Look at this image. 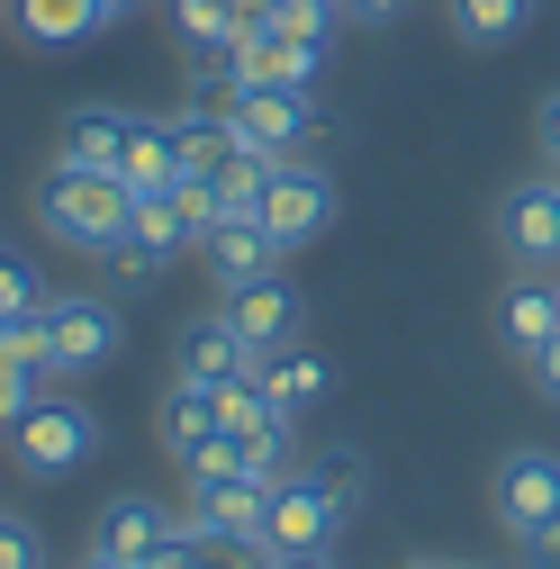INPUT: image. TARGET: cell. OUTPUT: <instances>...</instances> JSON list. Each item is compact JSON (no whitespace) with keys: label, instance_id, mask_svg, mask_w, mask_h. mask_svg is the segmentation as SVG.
Returning <instances> with one entry per match:
<instances>
[{"label":"cell","instance_id":"6da1fadb","mask_svg":"<svg viewBox=\"0 0 560 569\" xmlns=\"http://www.w3.org/2000/svg\"><path fill=\"white\" fill-rule=\"evenodd\" d=\"M37 218H46V236L54 244H73V253H109L127 227H136V190L118 181V172H73V163H46V181H37Z\"/></svg>","mask_w":560,"mask_h":569},{"label":"cell","instance_id":"7a4b0ae2","mask_svg":"<svg viewBox=\"0 0 560 569\" xmlns=\"http://www.w3.org/2000/svg\"><path fill=\"white\" fill-rule=\"evenodd\" d=\"M37 335H46V380H82V371L118 362L127 317H118L109 299L73 290V299H46V308H37Z\"/></svg>","mask_w":560,"mask_h":569},{"label":"cell","instance_id":"3957f363","mask_svg":"<svg viewBox=\"0 0 560 569\" xmlns=\"http://www.w3.org/2000/svg\"><path fill=\"white\" fill-rule=\"evenodd\" d=\"M100 452V416L82 407V398H37L28 416H19V435H10V461L28 470V479H73L82 461Z\"/></svg>","mask_w":560,"mask_h":569},{"label":"cell","instance_id":"277c9868","mask_svg":"<svg viewBox=\"0 0 560 569\" xmlns=\"http://www.w3.org/2000/svg\"><path fill=\"white\" fill-rule=\"evenodd\" d=\"M343 525H353V516H343L308 470H280V479H271V507H262V551H271V560H290V551H334Z\"/></svg>","mask_w":560,"mask_h":569},{"label":"cell","instance_id":"5b68a950","mask_svg":"<svg viewBox=\"0 0 560 569\" xmlns=\"http://www.w3.org/2000/svg\"><path fill=\"white\" fill-rule=\"evenodd\" d=\"M262 227L280 236V253H299L334 227V172L290 154V163H271V190H262Z\"/></svg>","mask_w":560,"mask_h":569},{"label":"cell","instance_id":"8992f818","mask_svg":"<svg viewBox=\"0 0 560 569\" xmlns=\"http://www.w3.org/2000/svg\"><path fill=\"white\" fill-rule=\"evenodd\" d=\"M190 479V507H181V533H227V542H262V507H271V479H244V470H181Z\"/></svg>","mask_w":560,"mask_h":569},{"label":"cell","instance_id":"52a82bcc","mask_svg":"<svg viewBox=\"0 0 560 569\" xmlns=\"http://www.w3.org/2000/svg\"><path fill=\"white\" fill-rule=\"evenodd\" d=\"M236 136H244V154H271V163H290L317 146V100L308 91H218Z\"/></svg>","mask_w":560,"mask_h":569},{"label":"cell","instance_id":"ba28073f","mask_svg":"<svg viewBox=\"0 0 560 569\" xmlns=\"http://www.w3.org/2000/svg\"><path fill=\"white\" fill-rule=\"evenodd\" d=\"M181 542V516L163 507V497H109V507L91 516V551H109V560H127V569H146V560H163Z\"/></svg>","mask_w":560,"mask_h":569},{"label":"cell","instance_id":"9c48e42d","mask_svg":"<svg viewBox=\"0 0 560 569\" xmlns=\"http://www.w3.org/2000/svg\"><path fill=\"white\" fill-rule=\"evenodd\" d=\"M262 371V352L236 335V317L218 308V317H190L181 335H172V380H199V389H227V380H253Z\"/></svg>","mask_w":560,"mask_h":569},{"label":"cell","instance_id":"30bf717a","mask_svg":"<svg viewBox=\"0 0 560 569\" xmlns=\"http://www.w3.org/2000/svg\"><path fill=\"white\" fill-rule=\"evenodd\" d=\"M498 525L507 533H533V525H551L560 516V452H542V443H516L507 461H498Z\"/></svg>","mask_w":560,"mask_h":569},{"label":"cell","instance_id":"8fae6325","mask_svg":"<svg viewBox=\"0 0 560 569\" xmlns=\"http://www.w3.org/2000/svg\"><path fill=\"white\" fill-rule=\"evenodd\" d=\"M498 244H507L524 271H560V190H551V172H542V181H516V190L498 199Z\"/></svg>","mask_w":560,"mask_h":569},{"label":"cell","instance_id":"7c38bea8","mask_svg":"<svg viewBox=\"0 0 560 569\" xmlns=\"http://www.w3.org/2000/svg\"><path fill=\"white\" fill-rule=\"evenodd\" d=\"M0 28H10L19 46H37V54H73L109 19H100V0H0Z\"/></svg>","mask_w":560,"mask_h":569},{"label":"cell","instance_id":"4fadbf2b","mask_svg":"<svg viewBox=\"0 0 560 569\" xmlns=\"http://www.w3.org/2000/svg\"><path fill=\"white\" fill-rule=\"evenodd\" d=\"M199 262H208V280H218V299H227V290H253V280L280 271V236L262 218H227V227H208Z\"/></svg>","mask_w":560,"mask_h":569},{"label":"cell","instance_id":"5bb4252c","mask_svg":"<svg viewBox=\"0 0 560 569\" xmlns=\"http://www.w3.org/2000/svg\"><path fill=\"white\" fill-rule=\"evenodd\" d=\"M127 127H136V109H109V100L63 109V127H54V163H73V172H118Z\"/></svg>","mask_w":560,"mask_h":569},{"label":"cell","instance_id":"9a60e30c","mask_svg":"<svg viewBox=\"0 0 560 569\" xmlns=\"http://www.w3.org/2000/svg\"><path fill=\"white\" fill-rule=\"evenodd\" d=\"M227 317H236V335L262 352V362L299 343V290H290L280 271H271V280H253V290H227Z\"/></svg>","mask_w":560,"mask_h":569},{"label":"cell","instance_id":"2e32d148","mask_svg":"<svg viewBox=\"0 0 560 569\" xmlns=\"http://www.w3.org/2000/svg\"><path fill=\"white\" fill-rule=\"evenodd\" d=\"M498 335H507V352H516V362H533V352L560 335V280H551V271L507 280V299H498Z\"/></svg>","mask_w":560,"mask_h":569},{"label":"cell","instance_id":"e0dca14e","mask_svg":"<svg viewBox=\"0 0 560 569\" xmlns=\"http://www.w3.org/2000/svg\"><path fill=\"white\" fill-rule=\"evenodd\" d=\"M172 146H181V172L218 181V172H227V163L244 154V136H236L227 100H190V109H172Z\"/></svg>","mask_w":560,"mask_h":569},{"label":"cell","instance_id":"ac0fdd59","mask_svg":"<svg viewBox=\"0 0 560 569\" xmlns=\"http://www.w3.org/2000/svg\"><path fill=\"white\" fill-rule=\"evenodd\" d=\"M118 181L146 199V190H172L181 181V146H172V118H146L136 109V127H127V154H118Z\"/></svg>","mask_w":560,"mask_h":569},{"label":"cell","instance_id":"d6986e66","mask_svg":"<svg viewBox=\"0 0 560 569\" xmlns=\"http://www.w3.org/2000/svg\"><path fill=\"white\" fill-rule=\"evenodd\" d=\"M154 435L172 461H190L199 443H218V389H199V380H172L163 407H154Z\"/></svg>","mask_w":560,"mask_h":569},{"label":"cell","instance_id":"ffe728a7","mask_svg":"<svg viewBox=\"0 0 560 569\" xmlns=\"http://www.w3.org/2000/svg\"><path fill=\"white\" fill-rule=\"evenodd\" d=\"M262 389H271V407L280 416H308V407H326V389H334V371H326V352H308V343H290V352H271L262 362Z\"/></svg>","mask_w":560,"mask_h":569},{"label":"cell","instance_id":"44dd1931","mask_svg":"<svg viewBox=\"0 0 560 569\" xmlns=\"http://www.w3.org/2000/svg\"><path fill=\"white\" fill-rule=\"evenodd\" d=\"M443 19H452V37L461 46H516L524 28H533V0H443Z\"/></svg>","mask_w":560,"mask_h":569},{"label":"cell","instance_id":"7402d4cb","mask_svg":"<svg viewBox=\"0 0 560 569\" xmlns=\"http://www.w3.org/2000/svg\"><path fill=\"white\" fill-rule=\"evenodd\" d=\"M127 236H146V244H163V253H190V244H199V218H190L181 181H172V190H146V199H136V227H127Z\"/></svg>","mask_w":560,"mask_h":569},{"label":"cell","instance_id":"603a6c76","mask_svg":"<svg viewBox=\"0 0 560 569\" xmlns=\"http://www.w3.org/2000/svg\"><path fill=\"white\" fill-rule=\"evenodd\" d=\"M181 253H163V244H146V236H118L109 253H100V271H109V290H154V280L172 271Z\"/></svg>","mask_w":560,"mask_h":569},{"label":"cell","instance_id":"cb8c5ba5","mask_svg":"<svg viewBox=\"0 0 560 569\" xmlns=\"http://www.w3.org/2000/svg\"><path fill=\"white\" fill-rule=\"evenodd\" d=\"M308 479L334 497L343 516H362V497H371V470H362V452H317V461H308Z\"/></svg>","mask_w":560,"mask_h":569},{"label":"cell","instance_id":"d4e9b609","mask_svg":"<svg viewBox=\"0 0 560 569\" xmlns=\"http://www.w3.org/2000/svg\"><path fill=\"white\" fill-rule=\"evenodd\" d=\"M262 19H271V28H290V37H326V46H334L343 0H262Z\"/></svg>","mask_w":560,"mask_h":569},{"label":"cell","instance_id":"484cf974","mask_svg":"<svg viewBox=\"0 0 560 569\" xmlns=\"http://www.w3.org/2000/svg\"><path fill=\"white\" fill-rule=\"evenodd\" d=\"M46 308V280L28 253H0V317H37Z\"/></svg>","mask_w":560,"mask_h":569},{"label":"cell","instance_id":"4316f807","mask_svg":"<svg viewBox=\"0 0 560 569\" xmlns=\"http://www.w3.org/2000/svg\"><path fill=\"white\" fill-rule=\"evenodd\" d=\"M37 398H46V389H37V371H0V443L19 435V416H28Z\"/></svg>","mask_w":560,"mask_h":569},{"label":"cell","instance_id":"83f0119b","mask_svg":"<svg viewBox=\"0 0 560 569\" xmlns=\"http://www.w3.org/2000/svg\"><path fill=\"white\" fill-rule=\"evenodd\" d=\"M0 569H46V542H37L19 516H0Z\"/></svg>","mask_w":560,"mask_h":569},{"label":"cell","instance_id":"f1b7e54d","mask_svg":"<svg viewBox=\"0 0 560 569\" xmlns=\"http://www.w3.org/2000/svg\"><path fill=\"white\" fill-rule=\"evenodd\" d=\"M516 551H524V569H560V516L533 525V533H516Z\"/></svg>","mask_w":560,"mask_h":569},{"label":"cell","instance_id":"f546056e","mask_svg":"<svg viewBox=\"0 0 560 569\" xmlns=\"http://www.w3.org/2000/svg\"><path fill=\"white\" fill-rule=\"evenodd\" d=\"M524 371H533V389H542V398H551V407H560V335H551V343H542V352H533V362H524Z\"/></svg>","mask_w":560,"mask_h":569},{"label":"cell","instance_id":"4dcf8cb0","mask_svg":"<svg viewBox=\"0 0 560 569\" xmlns=\"http://www.w3.org/2000/svg\"><path fill=\"white\" fill-rule=\"evenodd\" d=\"M533 136H542V154L560 163V91H542V109H533Z\"/></svg>","mask_w":560,"mask_h":569},{"label":"cell","instance_id":"1f68e13d","mask_svg":"<svg viewBox=\"0 0 560 569\" xmlns=\"http://www.w3.org/2000/svg\"><path fill=\"white\" fill-rule=\"evenodd\" d=\"M407 10V0H343V19H362V28H389Z\"/></svg>","mask_w":560,"mask_h":569},{"label":"cell","instance_id":"d6a6232c","mask_svg":"<svg viewBox=\"0 0 560 569\" xmlns=\"http://www.w3.org/2000/svg\"><path fill=\"white\" fill-rule=\"evenodd\" d=\"M146 569H199V542H190V533H181V542H172V551H163V560H146Z\"/></svg>","mask_w":560,"mask_h":569},{"label":"cell","instance_id":"836d02e7","mask_svg":"<svg viewBox=\"0 0 560 569\" xmlns=\"http://www.w3.org/2000/svg\"><path fill=\"white\" fill-rule=\"evenodd\" d=\"M271 569H343L334 551H290V560H271Z\"/></svg>","mask_w":560,"mask_h":569},{"label":"cell","instance_id":"e575fe53","mask_svg":"<svg viewBox=\"0 0 560 569\" xmlns=\"http://www.w3.org/2000/svg\"><path fill=\"white\" fill-rule=\"evenodd\" d=\"M136 10H146V0H100V19L118 28V19H136Z\"/></svg>","mask_w":560,"mask_h":569},{"label":"cell","instance_id":"d590c367","mask_svg":"<svg viewBox=\"0 0 560 569\" xmlns=\"http://www.w3.org/2000/svg\"><path fill=\"white\" fill-rule=\"evenodd\" d=\"M82 569H127V560H109V551H82Z\"/></svg>","mask_w":560,"mask_h":569},{"label":"cell","instance_id":"8d00e7d4","mask_svg":"<svg viewBox=\"0 0 560 569\" xmlns=\"http://www.w3.org/2000/svg\"><path fill=\"white\" fill-rule=\"evenodd\" d=\"M227 10H244V19H262V0H227Z\"/></svg>","mask_w":560,"mask_h":569},{"label":"cell","instance_id":"74e56055","mask_svg":"<svg viewBox=\"0 0 560 569\" xmlns=\"http://www.w3.org/2000/svg\"><path fill=\"white\" fill-rule=\"evenodd\" d=\"M398 569H452V560H398Z\"/></svg>","mask_w":560,"mask_h":569},{"label":"cell","instance_id":"f35d334b","mask_svg":"<svg viewBox=\"0 0 560 569\" xmlns=\"http://www.w3.org/2000/svg\"><path fill=\"white\" fill-rule=\"evenodd\" d=\"M452 569H479V560H452Z\"/></svg>","mask_w":560,"mask_h":569},{"label":"cell","instance_id":"ab89813d","mask_svg":"<svg viewBox=\"0 0 560 569\" xmlns=\"http://www.w3.org/2000/svg\"><path fill=\"white\" fill-rule=\"evenodd\" d=\"M551 190H560V163H551Z\"/></svg>","mask_w":560,"mask_h":569}]
</instances>
